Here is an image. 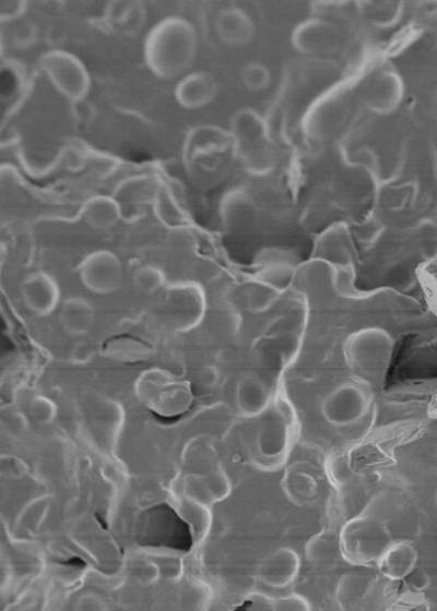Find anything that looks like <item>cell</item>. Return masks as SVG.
I'll return each mask as SVG.
<instances>
[{
    "label": "cell",
    "instance_id": "obj_1",
    "mask_svg": "<svg viewBox=\"0 0 437 611\" xmlns=\"http://www.w3.org/2000/svg\"><path fill=\"white\" fill-rule=\"evenodd\" d=\"M198 34L190 20L165 17L147 33L144 58L151 74L161 80L182 78L195 63Z\"/></svg>",
    "mask_w": 437,
    "mask_h": 611
},
{
    "label": "cell",
    "instance_id": "obj_2",
    "mask_svg": "<svg viewBox=\"0 0 437 611\" xmlns=\"http://www.w3.org/2000/svg\"><path fill=\"white\" fill-rule=\"evenodd\" d=\"M158 317L163 325L176 333L195 330L207 315L204 287L195 281L170 283L160 292Z\"/></svg>",
    "mask_w": 437,
    "mask_h": 611
},
{
    "label": "cell",
    "instance_id": "obj_3",
    "mask_svg": "<svg viewBox=\"0 0 437 611\" xmlns=\"http://www.w3.org/2000/svg\"><path fill=\"white\" fill-rule=\"evenodd\" d=\"M339 542L341 557L351 566L370 567L377 565L394 539L384 522L357 517L342 526Z\"/></svg>",
    "mask_w": 437,
    "mask_h": 611
},
{
    "label": "cell",
    "instance_id": "obj_4",
    "mask_svg": "<svg viewBox=\"0 0 437 611\" xmlns=\"http://www.w3.org/2000/svg\"><path fill=\"white\" fill-rule=\"evenodd\" d=\"M298 436L297 419L290 405L279 403L269 407L257 433L259 457L271 471L286 463Z\"/></svg>",
    "mask_w": 437,
    "mask_h": 611
},
{
    "label": "cell",
    "instance_id": "obj_5",
    "mask_svg": "<svg viewBox=\"0 0 437 611\" xmlns=\"http://www.w3.org/2000/svg\"><path fill=\"white\" fill-rule=\"evenodd\" d=\"M40 67L54 89L70 103L88 98L89 69L81 59L65 50H51L40 58Z\"/></svg>",
    "mask_w": 437,
    "mask_h": 611
},
{
    "label": "cell",
    "instance_id": "obj_6",
    "mask_svg": "<svg viewBox=\"0 0 437 611\" xmlns=\"http://www.w3.org/2000/svg\"><path fill=\"white\" fill-rule=\"evenodd\" d=\"M394 340L386 330L364 328L353 333L347 343V359L363 375L383 376L392 362Z\"/></svg>",
    "mask_w": 437,
    "mask_h": 611
},
{
    "label": "cell",
    "instance_id": "obj_7",
    "mask_svg": "<svg viewBox=\"0 0 437 611\" xmlns=\"http://www.w3.org/2000/svg\"><path fill=\"white\" fill-rule=\"evenodd\" d=\"M370 394L358 383L345 382L330 391L322 403L325 421L344 428L358 424L370 409Z\"/></svg>",
    "mask_w": 437,
    "mask_h": 611
},
{
    "label": "cell",
    "instance_id": "obj_8",
    "mask_svg": "<svg viewBox=\"0 0 437 611\" xmlns=\"http://www.w3.org/2000/svg\"><path fill=\"white\" fill-rule=\"evenodd\" d=\"M82 285L97 295H111L120 290L124 278L123 262L113 251H91L78 266Z\"/></svg>",
    "mask_w": 437,
    "mask_h": 611
},
{
    "label": "cell",
    "instance_id": "obj_9",
    "mask_svg": "<svg viewBox=\"0 0 437 611\" xmlns=\"http://www.w3.org/2000/svg\"><path fill=\"white\" fill-rule=\"evenodd\" d=\"M23 304L34 316L47 317L61 306L62 292L52 274L34 271L20 285Z\"/></svg>",
    "mask_w": 437,
    "mask_h": 611
},
{
    "label": "cell",
    "instance_id": "obj_10",
    "mask_svg": "<svg viewBox=\"0 0 437 611\" xmlns=\"http://www.w3.org/2000/svg\"><path fill=\"white\" fill-rule=\"evenodd\" d=\"M145 523L150 524L149 531L143 533L149 534V538L145 539L148 545H164L182 550L191 547V534L172 509L159 507L153 510Z\"/></svg>",
    "mask_w": 437,
    "mask_h": 611
},
{
    "label": "cell",
    "instance_id": "obj_11",
    "mask_svg": "<svg viewBox=\"0 0 437 611\" xmlns=\"http://www.w3.org/2000/svg\"><path fill=\"white\" fill-rule=\"evenodd\" d=\"M302 560L297 550L279 547L271 551L259 568V579L270 589L285 590L298 580Z\"/></svg>",
    "mask_w": 437,
    "mask_h": 611
},
{
    "label": "cell",
    "instance_id": "obj_12",
    "mask_svg": "<svg viewBox=\"0 0 437 611\" xmlns=\"http://www.w3.org/2000/svg\"><path fill=\"white\" fill-rule=\"evenodd\" d=\"M231 135L214 125H198L190 129L183 142V159L194 164L200 159L226 151L231 145Z\"/></svg>",
    "mask_w": 437,
    "mask_h": 611
},
{
    "label": "cell",
    "instance_id": "obj_13",
    "mask_svg": "<svg viewBox=\"0 0 437 611\" xmlns=\"http://www.w3.org/2000/svg\"><path fill=\"white\" fill-rule=\"evenodd\" d=\"M217 81L205 71H193L180 78L174 90V98L182 109L195 111L204 109L215 100Z\"/></svg>",
    "mask_w": 437,
    "mask_h": 611
},
{
    "label": "cell",
    "instance_id": "obj_14",
    "mask_svg": "<svg viewBox=\"0 0 437 611\" xmlns=\"http://www.w3.org/2000/svg\"><path fill=\"white\" fill-rule=\"evenodd\" d=\"M104 19L115 32L134 37L146 25L147 9L137 0H113L104 7Z\"/></svg>",
    "mask_w": 437,
    "mask_h": 611
},
{
    "label": "cell",
    "instance_id": "obj_15",
    "mask_svg": "<svg viewBox=\"0 0 437 611\" xmlns=\"http://www.w3.org/2000/svg\"><path fill=\"white\" fill-rule=\"evenodd\" d=\"M157 217L168 226L181 227L190 219L184 190L174 181L158 183L155 202Z\"/></svg>",
    "mask_w": 437,
    "mask_h": 611
},
{
    "label": "cell",
    "instance_id": "obj_16",
    "mask_svg": "<svg viewBox=\"0 0 437 611\" xmlns=\"http://www.w3.org/2000/svg\"><path fill=\"white\" fill-rule=\"evenodd\" d=\"M58 322L70 337H85L96 322V309L85 297H68L58 308Z\"/></svg>",
    "mask_w": 437,
    "mask_h": 611
},
{
    "label": "cell",
    "instance_id": "obj_17",
    "mask_svg": "<svg viewBox=\"0 0 437 611\" xmlns=\"http://www.w3.org/2000/svg\"><path fill=\"white\" fill-rule=\"evenodd\" d=\"M418 549L408 541L393 542L382 558L377 562V569L389 581H405L408 575L417 568Z\"/></svg>",
    "mask_w": 437,
    "mask_h": 611
},
{
    "label": "cell",
    "instance_id": "obj_18",
    "mask_svg": "<svg viewBox=\"0 0 437 611\" xmlns=\"http://www.w3.org/2000/svg\"><path fill=\"white\" fill-rule=\"evenodd\" d=\"M219 39L229 46L240 47L252 41L255 28L250 16L240 8H226L216 18Z\"/></svg>",
    "mask_w": 437,
    "mask_h": 611
},
{
    "label": "cell",
    "instance_id": "obj_19",
    "mask_svg": "<svg viewBox=\"0 0 437 611\" xmlns=\"http://www.w3.org/2000/svg\"><path fill=\"white\" fill-rule=\"evenodd\" d=\"M235 398L241 412L250 417L264 415L273 399L265 381L255 376H246L240 380Z\"/></svg>",
    "mask_w": 437,
    "mask_h": 611
},
{
    "label": "cell",
    "instance_id": "obj_20",
    "mask_svg": "<svg viewBox=\"0 0 437 611\" xmlns=\"http://www.w3.org/2000/svg\"><path fill=\"white\" fill-rule=\"evenodd\" d=\"M123 217V209L113 196H93L82 208V219L91 229L97 231L111 230Z\"/></svg>",
    "mask_w": 437,
    "mask_h": 611
},
{
    "label": "cell",
    "instance_id": "obj_21",
    "mask_svg": "<svg viewBox=\"0 0 437 611\" xmlns=\"http://www.w3.org/2000/svg\"><path fill=\"white\" fill-rule=\"evenodd\" d=\"M375 585V579L364 572H349L340 578L336 598L342 609H359L370 596Z\"/></svg>",
    "mask_w": 437,
    "mask_h": 611
},
{
    "label": "cell",
    "instance_id": "obj_22",
    "mask_svg": "<svg viewBox=\"0 0 437 611\" xmlns=\"http://www.w3.org/2000/svg\"><path fill=\"white\" fill-rule=\"evenodd\" d=\"M158 183L151 178L138 176L127 179L117 187L113 196L120 203L123 212L131 208H141L153 205L157 194Z\"/></svg>",
    "mask_w": 437,
    "mask_h": 611
},
{
    "label": "cell",
    "instance_id": "obj_23",
    "mask_svg": "<svg viewBox=\"0 0 437 611\" xmlns=\"http://www.w3.org/2000/svg\"><path fill=\"white\" fill-rule=\"evenodd\" d=\"M283 490L295 505L307 507L312 505L317 497L318 483L312 473L300 465H295L283 479Z\"/></svg>",
    "mask_w": 437,
    "mask_h": 611
},
{
    "label": "cell",
    "instance_id": "obj_24",
    "mask_svg": "<svg viewBox=\"0 0 437 611\" xmlns=\"http://www.w3.org/2000/svg\"><path fill=\"white\" fill-rule=\"evenodd\" d=\"M340 554L339 534L322 531L312 536L305 546V555L314 565H326Z\"/></svg>",
    "mask_w": 437,
    "mask_h": 611
},
{
    "label": "cell",
    "instance_id": "obj_25",
    "mask_svg": "<svg viewBox=\"0 0 437 611\" xmlns=\"http://www.w3.org/2000/svg\"><path fill=\"white\" fill-rule=\"evenodd\" d=\"M279 292L273 285L257 278L248 286L245 298L247 308L256 314L264 313L275 305Z\"/></svg>",
    "mask_w": 437,
    "mask_h": 611
},
{
    "label": "cell",
    "instance_id": "obj_26",
    "mask_svg": "<svg viewBox=\"0 0 437 611\" xmlns=\"http://www.w3.org/2000/svg\"><path fill=\"white\" fill-rule=\"evenodd\" d=\"M133 282L139 292L152 295L160 293L168 285V278L159 266L144 265L135 270Z\"/></svg>",
    "mask_w": 437,
    "mask_h": 611
},
{
    "label": "cell",
    "instance_id": "obj_27",
    "mask_svg": "<svg viewBox=\"0 0 437 611\" xmlns=\"http://www.w3.org/2000/svg\"><path fill=\"white\" fill-rule=\"evenodd\" d=\"M14 28L10 32L11 44L18 50H28L38 43L39 28L30 19L22 18L13 22Z\"/></svg>",
    "mask_w": 437,
    "mask_h": 611
},
{
    "label": "cell",
    "instance_id": "obj_28",
    "mask_svg": "<svg viewBox=\"0 0 437 611\" xmlns=\"http://www.w3.org/2000/svg\"><path fill=\"white\" fill-rule=\"evenodd\" d=\"M242 80L248 90L262 91L269 85L270 74L265 66L250 64L243 69Z\"/></svg>",
    "mask_w": 437,
    "mask_h": 611
},
{
    "label": "cell",
    "instance_id": "obj_29",
    "mask_svg": "<svg viewBox=\"0 0 437 611\" xmlns=\"http://www.w3.org/2000/svg\"><path fill=\"white\" fill-rule=\"evenodd\" d=\"M313 606L309 599L298 593H291L274 599L276 611H309Z\"/></svg>",
    "mask_w": 437,
    "mask_h": 611
},
{
    "label": "cell",
    "instance_id": "obj_30",
    "mask_svg": "<svg viewBox=\"0 0 437 611\" xmlns=\"http://www.w3.org/2000/svg\"><path fill=\"white\" fill-rule=\"evenodd\" d=\"M28 10V4L23 0H3L0 2V21L13 23L22 18Z\"/></svg>",
    "mask_w": 437,
    "mask_h": 611
},
{
    "label": "cell",
    "instance_id": "obj_31",
    "mask_svg": "<svg viewBox=\"0 0 437 611\" xmlns=\"http://www.w3.org/2000/svg\"><path fill=\"white\" fill-rule=\"evenodd\" d=\"M72 114L81 125H88L96 119L98 115L97 107L88 98L72 103Z\"/></svg>",
    "mask_w": 437,
    "mask_h": 611
},
{
    "label": "cell",
    "instance_id": "obj_32",
    "mask_svg": "<svg viewBox=\"0 0 437 611\" xmlns=\"http://www.w3.org/2000/svg\"><path fill=\"white\" fill-rule=\"evenodd\" d=\"M405 581L407 582L411 591L419 593H423L425 590H428L431 585L430 575L418 567L408 575Z\"/></svg>",
    "mask_w": 437,
    "mask_h": 611
},
{
    "label": "cell",
    "instance_id": "obj_33",
    "mask_svg": "<svg viewBox=\"0 0 437 611\" xmlns=\"http://www.w3.org/2000/svg\"><path fill=\"white\" fill-rule=\"evenodd\" d=\"M435 412H437V404H436V407H435Z\"/></svg>",
    "mask_w": 437,
    "mask_h": 611
}]
</instances>
